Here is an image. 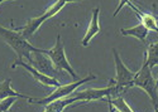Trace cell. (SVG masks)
<instances>
[{
	"label": "cell",
	"instance_id": "6da1fadb",
	"mask_svg": "<svg viewBox=\"0 0 158 112\" xmlns=\"http://www.w3.org/2000/svg\"><path fill=\"white\" fill-rule=\"evenodd\" d=\"M0 37L4 39V42L15 52L17 57L19 60H22L23 58H29L32 52H37L39 51V48L32 45L28 39H25L22 35V33L19 30L15 29H8L3 25H0Z\"/></svg>",
	"mask_w": 158,
	"mask_h": 112
},
{
	"label": "cell",
	"instance_id": "7a4b0ae2",
	"mask_svg": "<svg viewBox=\"0 0 158 112\" xmlns=\"http://www.w3.org/2000/svg\"><path fill=\"white\" fill-rule=\"evenodd\" d=\"M133 86L142 88L149 96L153 106H158V87L156 86V79H154L152 71L147 63L146 57L143 58V63H142L140 69L134 74Z\"/></svg>",
	"mask_w": 158,
	"mask_h": 112
},
{
	"label": "cell",
	"instance_id": "3957f363",
	"mask_svg": "<svg viewBox=\"0 0 158 112\" xmlns=\"http://www.w3.org/2000/svg\"><path fill=\"white\" fill-rule=\"evenodd\" d=\"M113 56H114V63H115V97L116 96H120L119 93L123 92L124 90L129 88V87H134L133 86V79H134V72L130 71L125 64L124 62L122 60L119 53L116 52V49L113 48L111 49Z\"/></svg>",
	"mask_w": 158,
	"mask_h": 112
},
{
	"label": "cell",
	"instance_id": "277c9868",
	"mask_svg": "<svg viewBox=\"0 0 158 112\" xmlns=\"http://www.w3.org/2000/svg\"><path fill=\"white\" fill-rule=\"evenodd\" d=\"M42 53H44V54L51 59V62L53 63V66H55L56 69H58V71L63 69V71H66L67 73H70V76H71L73 79L77 78L76 72L72 69L70 62L67 60V57H66L61 34H57V39H56L55 47L51 48V49H42Z\"/></svg>",
	"mask_w": 158,
	"mask_h": 112
},
{
	"label": "cell",
	"instance_id": "5b68a950",
	"mask_svg": "<svg viewBox=\"0 0 158 112\" xmlns=\"http://www.w3.org/2000/svg\"><path fill=\"white\" fill-rule=\"evenodd\" d=\"M64 5H66L64 0H57V2L52 4L42 15H39V17H37V18H31V19H28L27 24H25L24 27H22V28L19 29V32L22 33V35L24 37L25 39L32 38L33 34L39 29V27H41L46 20L51 19L52 17H55Z\"/></svg>",
	"mask_w": 158,
	"mask_h": 112
},
{
	"label": "cell",
	"instance_id": "8992f818",
	"mask_svg": "<svg viewBox=\"0 0 158 112\" xmlns=\"http://www.w3.org/2000/svg\"><path fill=\"white\" fill-rule=\"evenodd\" d=\"M94 79H96V76H95V74H93V73H90L89 76H86L85 78H80L78 81H75V82H72V83H67V84H61V86H58L57 88H56L53 92H52L48 97H46V98H43V99H35V102H37L38 105H44V106H46L47 103H49V102H52V101H56V99L64 98V97L72 95V93L76 91L77 87H80V86L85 84L86 82L94 81Z\"/></svg>",
	"mask_w": 158,
	"mask_h": 112
},
{
	"label": "cell",
	"instance_id": "52a82bcc",
	"mask_svg": "<svg viewBox=\"0 0 158 112\" xmlns=\"http://www.w3.org/2000/svg\"><path fill=\"white\" fill-rule=\"evenodd\" d=\"M113 96L115 97V81L114 78H111L109 81L108 87H104V88H87L80 92H76L72 95V97H75L76 102L77 101H85V102H90V101H96V99H101L105 97Z\"/></svg>",
	"mask_w": 158,
	"mask_h": 112
},
{
	"label": "cell",
	"instance_id": "ba28073f",
	"mask_svg": "<svg viewBox=\"0 0 158 112\" xmlns=\"http://www.w3.org/2000/svg\"><path fill=\"white\" fill-rule=\"evenodd\" d=\"M28 62H29L31 66H33L39 72L47 74L49 77H53V78L58 79V77H60L58 72L60 71L56 69L53 63L51 62V59L44 53H42V48H39V51H37V52H32L31 57L28 58Z\"/></svg>",
	"mask_w": 158,
	"mask_h": 112
},
{
	"label": "cell",
	"instance_id": "9c48e42d",
	"mask_svg": "<svg viewBox=\"0 0 158 112\" xmlns=\"http://www.w3.org/2000/svg\"><path fill=\"white\" fill-rule=\"evenodd\" d=\"M17 66H20V67H23L24 69H27L32 76L41 83V84H43V86H47V87H58V86H61L62 83L57 79V78H53V77H49V76H47V74H44V73H42V72H39L38 69H35L33 66H31L29 63H25V62H23V60H15L14 63L11 64V67L10 68H13L14 69Z\"/></svg>",
	"mask_w": 158,
	"mask_h": 112
},
{
	"label": "cell",
	"instance_id": "30bf717a",
	"mask_svg": "<svg viewBox=\"0 0 158 112\" xmlns=\"http://www.w3.org/2000/svg\"><path fill=\"white\" fill-rule=\"evenodd\" d=\"M99 15H100V8H95L93 9V15H91V21L89 24V28L86 30V34L81 41V44L84 47H87L90 41L94 38V37L101 32V27L99 23Z\"/></svg>",
	"mask_w": 158,
	"mask_h": 112
},
{
	"label": "cell",
	"instance_id": "8fae6325",
	"mask_svg": "<svg viewBox=\"0 0 158 112\" xmlns=\"http://www.w3.org/2000/svg\"><path fill=\"white\" fill-rule=\"evenodd\" d=\"M8 97H17V98H23L27 99L29 102H35V98H33L32 96H27V95H22L19 92H17L15 90L11 88V78H6L0 83V101Z\"/></svg>",
	"mask_w": 158,
	"mask_h": 112
},
{
	"label": "cell",
	"instance_id": "7c38bea8",
	"mask_svg": "<svg viewBox=\"0 0 158 112\" xmlns=\"http://www.w3.org/2000/svg\"><path fill=\"white\" fill-rule=\"evenodd\" d=\"M128 5L130 6V9H133L135 11V14L138 17V19L140 20V23L146 27L148 30H153L156 33H158V21L156 20L154 15L153 14H149V13H144L140 9H138L134 4H131L130 2L128 3Z\"/></svg>",
	"mask_w": 158,
	"mask_h": 112
},
{
	"label": "cell",
	"instance_id": "4fadbf2b",
	"mask_svg": "<svg viewBox=\"0 0 158 112\" xmlns=\"http://www.w3.org/2000/svg\"><path fill=\"white\" fill-rule=\"evenodd\" d=\"M120 33L125 37H134V38L139 39L140 42H146L149 30L142 23H139L135 27H131V28H122Z\"/></svg>",
	"mask_w": 158,
	"mask_h": 112
},
{
	"label": "cell",
	"instance_id": "5bb4252c",
	"mask_svg": "<svg viewBox=\"0 0 158 112\" xmlns=\"http://www.w3.org/2000/svg\"><path fill=\"white\" fill-rule=\"evenodd\" d=\"M75 102H76V99L72 96L60 98V99H56V101H52V102L47 103L44 107V112H62L67 106H70Z\"/></svg>",
	"mask_w": 158,
	"mask_h": 112
},
{
	"label": "cell",
	"instance_id": "9a60e30c",
	"mask_svg": "<svg viewBox=\"0 0 158 112\" xmlns=\"http://www.w3.org/2000/svg\"><path fill=\"white\" fill-rule=\"evenodd\" d=\"M144 57H146L147 63L151 69L153 67L158 66V41L156 43H152L148 45V49H147V52L144 53Z\"/></svg>",
	"mask_w": 158,
	"mask_h": 112
},
{
	"label": "cell",
	"instance_id": "2e32d148",
	"mask_svg": "<svg viewBox=\"0 0 158 112\" xmlns=\"http://www.w3.org/2000/svg\"><path fill=\"white\" fill-rule=\"evenodd\" d=\"M108 99L113 105L114 110H116L118 112H134L133 110H131V107L125 102V99L122 96H116L115 98H110V96H109Z\"/></svg>",
	"mask_w": 158,
	"mask_h": 112
},
{
	"label": "cell",
	"instance_id": "e0dca14e",
	"mask_svg": "<svg viewBox=\"0 0 158 112\" xmlns=\"http://www.w3.org/2000/svg\"><path fill=\"white\" fill-rule=\"evenodd\" d=\"M17 101V97H8L0 101V112H8L10 107Z\"/></svg>",
	"mask_w": 158,
	"mask_h": 112
},
{
	"label": "cell",
	"instance_id": "ac0fdd59",
	"mask_svg": "<svg viewBox=\"0 0 158 112\" xmlns=\"http://www.w3.org/2000/svg\"><path fill=\"white\" fill-rule=\"evenodd\" d=\"M130 2V0H119V5H118L116 6V10L114 11V14H113V17H116L118 15V13H119V11H120V9L125 5V4H128Z\"/></svg>",
	"mask_w": 158,
	"mask_h": 112
},
{
	"label": "cell",
	"instance_id": "d6986e66",
	"mask_svg": "<svg viewBox=\"0 0 158 112\" xmlns=\"http://www.w3.org/2000/svg\"><path fill=\"white\" fill-rule=\"evenodd\" d=\"M108 105H109V112H115V110H114V107H113V105L110 103L109 99H108Z\"/></svg>",
	"mask_w": 158,
	"mask_h": 112
},
{
	"label": "cell",
	"instance_id": "ffe728a7",
	"mask_svg": "<svg viewBox=\"0 0 158 112\" xmlns=\"http://www.w3.org/2000/svg\"><path fill=\"white\" fill-rule=\"evenodd\" d=\"M76 2H81V0H64V3H76Z\"/></svg>",
	"mask_w": 158,
	"mask_h": 112
},
{
	"label": "cell",
	"instance_id": "44dd1931",
	"mask_svg": "<svg viewBox=\"0 0 158 112\" xmlns=\"http://www.w3.org/2000/svg\"><path fill=\"white\" fill-rule=\"evenodd\" d=\"M154 112H158V106H154Z\"/></svg>",
	"mask_w": 158,
	"mask_h": 112
},
{
	"label": "cell",
	"instance_id": "7402d4cb",
	"mask_svg": "<svg viewBox=\"0 0 158 112\" xmlns=\"http://www.w3.org/2000/svg\"><path fill=\"white\" fill-rule=\"evenodd\" d=\"M153 15H154V18H156V20L158 21V15H157V14H153Z\"/></svg>",
	"mask_w": 158,
	"mask_h": 112
},
{
	"label": "cell",
	"instance_id": "603a6c76",
	"mask_svg": "<svg viewBox=\"0 0 158 112\" xmlns=\"http://www.w3.org/2000/svg\"><path fill=\"white\" fill-rule=\"evenodd\" d=\"M156 86L158 87V77H157V79H156Z\"/></svg>",
	"mask_w": 158,
	"mask_h": 112
},
{
	"label": "cell",
	"instance_id": "cb8c5ba5",
	"mask_svg": "<svg viewBox=\"0 0 158 112\" xmlns=\"http://www.w3.org/2000/svg\"><path fill=\"white\" fill-rule=\"evenodd\" d=\"M4 2H6V0H0V4H2V3H4Z\"/></svg>",
	"mask_w": 158,
	"mask_h": 112
}]
</instances>
